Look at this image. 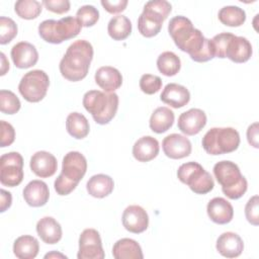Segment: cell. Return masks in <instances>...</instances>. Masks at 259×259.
Segmentation results:
<instances>
[{
    "instance_id": "obj_1",
    "label": "cell",
    "mask_w": 259,
    "mask_h": 259,
    "mask_svg": "<svg viewBox=\"0 0 259 259\" xmlns=\"http://www.w3.org/2000/svg\"><path fill=\"white\" fill-rule=\"evenodd\" d=\"M92 59V45L85 39H78L67 49L59 65L60 72L69 81H81L87 76Z\"/></svg>"
},
{
    "instance_id": "obj_2",
    "label": "cell",
    "mask_w": 259,
    "mask_h": 259,
    "mask_svg": "<svg viewBox=\"0 0 259 259\" xmlns=\"http://www.w3.org/2000/svg\"><path fill=\"white\" fill-rule=\"evenodd\" d=\"M168 31L176 47L187 53L192 60L197 57L207 39L199 29L193 27L190 19L182 15L170 19Z\"/></svg>"
},
{
    "instance_id": "obj_3",
    "label": "cell",
    "mask_w": 259,
    "mask_h": 259,
    "mask_svg": "<svg viewBox=\"0 0 259 259\" xmlns=\"http://www.w3.org/2000/svg\"><path fill=\"white\" fill-rule=\"evenodd\" d=\"M87 171L86 158L77 151L65 155L62 162V172L56 178L54 187L59 195L70 194L84 177Z\"/></svg>"
},
{
    "instance_id": "obj_4",
    "label": "cell",
    "mask_w": 259,
    "mask_h": 259,
    "mask_svg": "<svg viewBox=\"0 0 259 259\" xmlns=\"http://www.w3.org/2000/svg\"><path fill=\"white\" fill-rule=\"evenodd\" d=\"M116 93L102 92L100 90L87 91L83 96V106L92 115L98 124L108 123L116 114L118 108Z\"/></svg>"
},
{
    "instance_id": "obj_5",
    "label": "cell",
    "mask_w": 259,
    "mask_h": 259,
    "mask_svg": "<svg viewBox=\"0 0 259 259\" xmlns=\"http://www.w3.org/2000/svg\"><path fill=\"white\" fill-rule=\"evenodd\" d=\"M213 174L224 194L230 199H239L247 191V180L234 162L227 160L218 162L213 166Z\"/></svg>"
},
{
    "instance_id": "obj_6",
    "label": "cell",
    "mask_w": 259,
    "mask_h": 259,
    "mask_svg": "<svg viewBox=\"0 0 259 259\" xmlns=\"http://www.w3.org/2000/svg\"><path fill=\"white\" fill-rule=\"evenodd\" d=\"M172 10V6L165 0L148 1L143 12L138 18L139 32L145 37H153L157 35Z\"/></svg>"
},
{
    "instance_id": "obj_7",
    "label": "cell",
    "mask_w": 259,
    "mask_h": 259,
    "mask_svg": "<svg viewBox=\"0 0 259 259\" xmlns=\"http://www.w3.org/2000/svg\"><path fill=\"white\" fill-rule=\"evenodd\" d=\"M82 25L76 17L66 16L59 20L47 19L38 25V34L50 44L58 45L79 34Z\"/></svg>"
},
{
    "instance_id": "obj_8",
    "label": "cell",
    "mask_w": 259,
    "mask_h": 259,
    "mask_svg": "<svg viewBox=\"0 0 259 259\" xmlns=\"http://www.w3.org/2000/svg\"><path fill=\"white\" fill-rule=\"evenodd\" d=\"M204 151L209 155H223L236 151L240 145V135L233 127H212L201 140Z\"/></svg>"
},
{
    "instance_id": "obj_9",
    "label": "cell",
    "mask_w": 259,
    "mask_h": 259,
    "mask_svg": "<svg viewBox=\"0 0 259 259\" xmlns=\"http://www.w3.org/2000/svg\"><path fill=\"white\" fill-rule=\"evenodd\" d=\"M177 177L196 194H206L214 186L211 175L196 162H187L180 165L177 170Z\"/></svg>"
},
{
    "instance_id": "obj_10",
    "label": "cell",
    "mask_w": 259,
    "mask_h": 259,
    "mask_svg": "<svg viewBox=\"0 0 259 259\" xmlns=\"http://www.w3.org/2000/svg\"><path fill=\"white\" fill-rule=\"evenodd\" d=\"M50 85L48 74L42 70H32L21 78L18 91L28 102H39L47 94Z\"/></svg>"
},
{
    "instance_id": "obj_11",
    "label": "cell",
    "mask_w": 259,
    "mask_h": 259,
    "mask_svg": "<svg viewBox=\"0 0 259 259\" xmlns=\"http://www.w3.org/2000/svg\"><path fill=\"white\" fill-rule=\"evenodd\" d=\"M23 180V158L17 152L6 153L0 158V182L15 187Z\"/></svg>"
},
{
    "instance_id": "obj_12",
    "label": "cell",
    "mask_w": 259,
    "mask_h": 259,
    "mask_svg": "<svg viewBox=\"0 0 259 259\" xmlns=\"http://www.w3.org/2000/svg\"><path fill=\"white\" fill-rule=\"evenodd\" d=\"M78 259H103L105 257L99 233L95 229H85L79 237Z\"/></svg>"
},
{
    "instance_id": "obj_13",
    "label": "cell",
    "mask_w": 259,
    "mask_h": 259,
    "mask_svg": "<svg viewBox=\"0 0 259 259\" xmlns=\"http://www.w3.org/2000/svg\"><path fill=\"white\" fill-rule=\"evenodd\" d=\"M122 225L124 229L134 234H141L148 229L149 215L140 205H130L122 213Z\"/></svg>"
},
{
    "instance_id": "obj_14",
    "label": "cell",
    "mask_w": 259,
    "mask_h": 259,
    "mask_svg": "<svg viewBox=\"0 0 259 259\" xmlns=\"http://www.w3.org/2000/svg\"><path fill=\"white\" fill-rule=\"evenodd\" d=\"M206 124V114L199 108H191L178 117V128L186 136L197 135Z\"/></svg>"
},
{
    "instance_id": "obj_15",
    "label": "cell",
    "mask_w": 259,
    "mask_h": 259,
    "mask_svg": "<svg viewBox=\"0 0 259 259\" xmlns=\"http://www.w3.org/2000/svg\"><path fill=\"white\" fill-rule=\"evenodd\" d=\"M164 154L171 159H182L190 155L191 143L182 135L171 134L164 138L162 142Z\"/></svg>"
},
{
    "instance_id": "obj_16",
    "label": "cell",
    "mask_w": 259,
    "mask_h": 259,
    "mask_svg": "<svg viewBox=\"0 0 259 259\" xmlns=\"http://www.w3.org/2000/svg\"><path fill=\"white\" fill-rule=\"evenodd\" d=\"M10 55L15 67L19 69L30 68L38 61V53L35 47L27 41H20L14 45Z\"/></svg>"
},
{
    "instance_id": "obj_17",
    "label": "cell",
    "mask_w": 259,
    "mask_h": 259,
    "mask_svg": "<svg viewBox=\"0 0 259 259\" xmlns=\"http://www.w3.org/2000/svg\"><path fill=\"white\" fill-rule=\"evenodd\" d=\"M29 166L36 176L48 178L56 173L58 162L53 154L47 151H38L31 156Z\"/></svg>"
},
{
    "instance_id": "obj_18",
    "label": "cell",
    "mask_w": 259,
    "mask_h": 259,
    "mask_svg": "<svg viewBox=\"0 0 259 259\" xmlns=\"http://www.w3.org/2000/svg\"><path fill=\"white\" fill-rule=\"evenodd\" d=\"M208 218L215 224H229L234 217V208L232 204L223 197H214L210 199L206 206Z\"/></svg>"
},
{
    "instance_id": "obj_19",
    "label": "cell",
    "mask_w": 259,
    "mask_h": 259,
    "mask_svg": "<svg viewBox=\"0 0 259 259\" xmlns=\"http://www.w3.org/2000/svg\"><path fill=\"white\" fill-rule=\"evenodd\" d=\"M215 248L222 256L227 258H236L242 254L244 250V243L238 234L226 232L218 238Z\"/></svg>"
},
{
    "instance_id": "obj_20",
    "label": "cell",
    "mask_w": 259,
    "mask_h": 259,
    "mask_svg": "<svg viewBox=\"0 0 259 259\" xmlns=\"http://www.w3.org/2000/svg\"><path fill=\"white\" fill-rule=\"evenodd\" d=\"M96 84L104 90V92L111 93L118 89L122 84V76L121 73L111 67V66H103L100 67L94 76Z\"/></svg>"
},
{
    "instance_id": "obj_21",
    "label": "cell",
    "mask_w": 259,
    "mask_h": 259,
    "mask_svg": "<svg viewBox=\"0 0 259 259\" xmlns=\"http://www.w3.org/2000/svg\"><path fill=\"white\" fill-rule=\"evenodd\" d=\"M160 99L173 108H180L189 102L190 93L186 87L180 84L169 83L164 87Z\"/></svg>"
},
{
    "instance_id": "obj_22",
    "label": "cell",
    "mask_w": 259,
    "mask_h": 259,
    "mask_svg": "<svg viewBox=\"0 0 259 259\" xmlns=\"http://www.w3.org/2000/svg\"><path fill=\"white\" fill-rule=\"evenodd\" d=\"M50 197V190L41 180H32L23 189V198L25 202L33 207L45 205Z\"/></svg>"
},
{
    "instance_id": "obj_23",
    "label": "cell",
    "mask_w": 259,
    "mask_h": 259,
    "mask_svg": "<svg viewBox=\"0 0 259 259\" xmlns=\"http://www.w3.org/2000/svg\"><path fill=\"white\" fill-rule=\"evenodd\" d=\"M252 53V46L246 37L234 35L228 45L226 58L240 64L247 62L251 58Z\"/></svg>"
},
{
    "instance_id": "obj_24",
    "label": "cell",
    "mask_w": 259,
    "mask_h": 259,
    "mask_svg": "<svg viewBox=\"0 0 259 259\" xmlns=\"http://www.w3.org/2000/svg\"><path fill=\"white\" fill-rule=\"evenodd\" d=\"M159 142L151 137L140 138L133 146V156L139 162H149L159 154Z\"/></svg>"
},
{
    "instance_id": "obj_25",
    "label": "cell",
    "mask_w": 259,
    "mask_h": 259,
    "mask_svg": "<svg viewBox=\"0 0 259 259\" xmlns=\"http://www.w3.org/2000/svg\"><path fill=\"white\" fill-rule=\"evenodd\" d=\"M36 233L46 244H56L62 239V227L52 217H44L36 224Z\"/></svg>"
},
{
    "instance_id": "obj_26",
    "label": "cell",
    "mask_w": 259,
    "mask_h": 259,
    "mask_svg": "<svg viewBox=\"0 0 259 259\" xmlns=\"http://www.w3.org/2000/svg\"><path fill=\"white\" fill-rule=\"evenodd\" d=\"M112 255L115 259H143L144 257L140 244L130 238L116 241L112 247Z\"/></svg>"
},
{
    "instance_id": "obj_27",
    "label": "cell",
    "mask_w": 259,
    "mask_h": 259,
    "mask_svg": "<svg viewBox=\"0 0 259 259\" xmlns=\"http://www.w3.org/2000/svg\"><path fill=\"white\" fill-rule=\"evenodd\" d=\"M114 187L113 179L105 174L93 175L86 184L88 193L96 198H103L109 195Z\"/></svg>"
},
{
    "instance_id": "obj_28",
    "label": "cell",
    "mask_w": 259,
    "mask_h": 259,
    "mask_svg": "<svg viewBox=\"0 0 259 259\" xmlns=\"http://www.w3.org/2000/svg\"><path fill=\"white\" fill-rule=\"evenodd\" d=\"M174 118V112L170 108L160 106L153 111L150 117V128L156 134H163L173 125Z\"/></svg>"
},
{
    "instance_id": "obj_29",
    "label": "cell",
    "mask_w": 259,
    "mask_h": 259,
    "mask_svg": "<svg viewBox=\"0 0 259 259\" xmlns=\"http://www.w3.org/2000/svg\"><path fill=\"white\" fill-rule=\"evenodd\" d=\"M39 251L38 241L29 235L18 237L13 244V253L19 259H33Z\"/></svg>"
},
{
    "instance_id": "obj_30",
    "label": "cell",
    "mask_w": 259,
    "mask_h": 259,
    "mask_svg": "<svg viewBox=\"0 0 259 259\" xmlns=\"http://www.w3.org/2000/svg\"><path fill=\"white\" fill-rule=\"evenodd\" d=\"M66 128L71 137L81 140L89 134L90 125L85 115L79 112H71L66 119Z\"/></svg>"
},
{
    "instance_id": "obj_31",
    "label": "cell",
    "mask_w": 259,
    "mask_h": 259,
    "mask_svg": "<svg viewBox=\"0 0 259 259\" xmlns=\"http://www.w3.org/2000/svg\"><path fill=\"white\" fill-rule=\"evenodd\" d=\"M107 32L114 40H123L132 32V22L124 15L113 16L108 22Z\"/></svg>"
},
{
    "instance_id": "obj_32",
    "label": "cell",
    "mask_w": 259,
    "mask_h": 259,
    "mask_svg": "<svg viewBox=\"0 0 259 259\" xmlns=\"http://www.w3.org/2000/svg\"><path fill=\"white\" fill-rule=\"evenodd\" d=\"M157 67L160 73L171 77L176 75L181 68V61L179 57L173 52H164L157 59Z\"/></svg>"
},
{
    "instance_id": "obj_33",
    "label": "cell",
    "mask_w": 259,
    "mask_h": 259,
    "mask_svg": "<svg viewBox=\"0 0 259 259\" xmlns=\"http://www.w3.org/2000/svg\"><path fill=\"white\" fill-rule=\"evenodd\" d=\"M220 21L231 27L241 26L246 20V12L238 6H225L219 11Z\"/></svg>"
},
{
    "instance_id": "obj_34",
    "label": "cell",
    "mask_w": 259,
    "mask_h": 259,
    "mask_svg": "<svg viewBox=\"0 0 259 259\" xmlns=\"http://www.w3.org/2000/svg\"><path fill=\"white\" fill-rule=\"evenodd\" d=\"M41 4L35 0H19L14 5L16 14L23 19H34L41 13Z\"/></svg>"
},
{
    "instance_id": "obj_35",
    "label": "cell",
    "mask_w": 259,
    "mask_h": 259,
    "mask_svg": "<svg viewBox=\"0 0 259 259\" xmlns=\"http://www.w3.org/2000/svg\"><path fill=\"white\" fill-rule=\"evenodd\" d=\"M21 103L18 97L10 90L0 91V110L5 114H14L20 109Z\"/></svg>"
},
{
    "instance_id": "obj_36",
    "label": "cell",
    "mask_w": 259,
    "mask_h": 259,
    "mask_svg": "<svg viewBox=\"0 0 259 259\" xmlns=\"http://www.w3.org/2000/svg\"><path fill=\"white\" fill-rule=\"evenodd\" d=\"M76 18L82 26H93L99 19V11L92 5H84L77 10Z\"/></svg>"
},
{
    "instance_id": "obj_37",
    "label": "cell",
    "mask_w": 259,
    "mask_h": 259,
    "mask_svg": "<svg viewBox=\"0 0 259 259\" xmlns=\"http://www.w3.org/2000/svg\"><path fill=\"white\" fill-rule=\"evenodd\" d=\"M17 34V25L15 21L9 17H0V44H9Z\"/></svg>"
},
{
    "instance_id": "obj_38",
    "label": "cell",
    "mask_w": 259,
    "mask_h": 259,
    "mask_svg": "<svg viewBox=\"0 0 259 259\" xmlns=\"http://www.w3.org/2000/svg\"><path fill=\"white\" fill-rule=\"evenodd\" d=\"M234 35L235 34L231 32H222L214 35L210 39L214 57L221 58V59L226 58V51H227L228 45Z\"/></svg>"
},
{
    "instance_id": "obj_39",
    "label": "cell",
    "mask_w": 259,
    "mask_h": 259,
    "mask_svg": "<svg viewBox=\"0 0 259 259\" xmlns=\"http://www.w3.org/2000/svg\"><path fill=\"white\" fill-rule=\"evenodd\" d=\"M162 87V80L159 76L152 74H144L140 79V88L141 90L148 94L152 95L157 93Z\"/></svg>"
},
{
    "instance_id": "obj_40",
    "label": "cell",
    "mask_w": 259,
    "mask_h": 259,
    "mask_svg": "<svg viewBox=\"0 0 259 259\" xmlns=\"http://www.w3.org/2000/svg\"><path fill=\"white\" fill-rule=\"evenodd\" d=\"M259 197L258 195L252 196L245 206V215L247 221L253 225L258 226L259 225Z\"/></svg>"
},
{
    "instance_id": "obj_41",
    "label": "cell",
    "mask_w": 259,
    "mask_h": 259,
    "mask_svg": "<svg viewBox=\"0 0 259 259\" xmlns=\"http://www.w3.org/2000/svg\"><path fill=\"white\" fill-rule=\"evenodd\" d=\"M1 140H0V146L2 148L10 146L14 140H15V131L14 127L7 121L1 120Z\"/></svg>"
},
{
    "instance_id": "obj_42",
    "label": "cell",
    "mask_w": 259,
    "mask_h": 259,
    "mask_svg": "<svg viewBox=\"0 0 259 259\" xmlns=\"http://www.w3.org/2000/svg\"><path fill=\"white\" fill-rule=\"evenodd\" d=\"M42 4L49 11L57 14H63L70 10V2L68 0H44Z\"/></svg>"
},
{
    "instance_id": "obj_43",
    "label": "cell",
    "mask_w": 259,
    "mask_h": 259,
    "mask_svg": "<svg viewBox=\"0 0 259 259\" xmlns=\"http://www.w3.org/2000/svg\"><path fill=\"white\" fill-rule=\"evenodd\" d=\"M101 5L107 12H109L111 14H116L125 9V7L127 5V0H117V1L102 0Z\"/></svg>"
},
{
    "instance_id": "obj_44",
    "label": "cell",
    "mask_w": 259,
    "mask_h": 259,
    "mask_svg": "<svg viewBox=\"0 0 259 259\" xmlns=\"http://www.w3.org/2000/svg\"><path fill=\"white\" fill-rule=\"evenodd\" d=\"M258 138H259V135H258V122H254V123L250 124L248 126V130H247V140H248V143L252 147L257 149L259 147Z\"/></svg>"
},
{
    "instance_id": "obj_45",
    "label": "cell",
    "mask_w": 259,
    "mask_h": 259,
    "mask_svg": "<svg viewBox=\"0 0 259 259\" xmlns=\"http://www.w3.org/2000/svg\"><path fill=\"white\" fill-rule=\"evenodd\" d=\"M0 196H1V201H0V211L4 212L6 209H8L11 206L12 202V196L9 191H6L5 189L0 190Z\"/></svg>"
},
{
    "instance_id": "obj_46",
    "label": "cell",
    "mask_w": 259,
    "mask_h": 259,
    "mask_svg": "<svg viewBox=\"0 0 259 259\" xmlns=\"http://www.w3.org/2000/svg\"><path fill=\"white\" fill-rule=\"evenodd\" d=\"M0 56H1V62H2V63H1L2 66H1V73H0V75L3 76V75H5L6 72L9 70V62H7L6 57H5V55H4L3 53H1Z\"/></svg>"
},
{
    "instance_id": "obj_47",
    "label": "cell",
    "mask_w": 259,
    "mask_h": 259,
    "mask_svg": "<svg viewBox=\"0 0 259 259\" xmlns=\"http://www.w3.org/2000/svg\"><path fill=\"white\" fill-rule=\"evenodd\" d=\"M52 257H61V258H67V256L61 254V253H56V252H52V253H48L47 255H45V258H52Z\"/></svg>"
}]
</instances>
